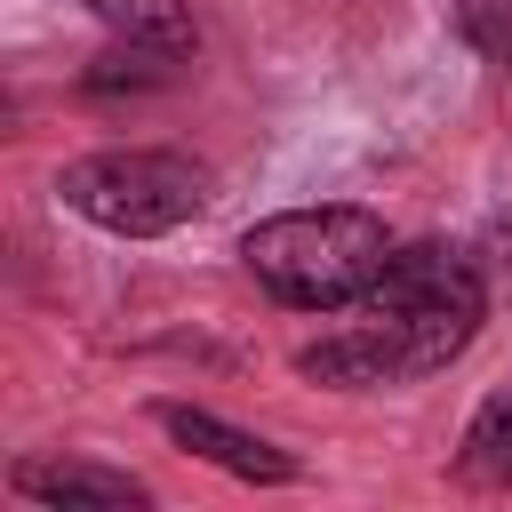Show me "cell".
<instances>
[{
	"label": "cell",
	"mask_w": 512,
	"mask_h": 512,
	"mask_svg": "<svg viewBox=\"0 0 512 512\" xmlns=\"http://www.w3.org/2000/svg\"><path fill=\"white\" fill-rule=\"evenodd\" d=\"M352 312H360L352 328L296 352V376L336 384V392H384V384L440 376L480 336L488 288L456 248H392Z\"/></svg>",
	"instance_id": "obj_1"
},
{
	"label": "cell",
	"mask_w": 512,
	"mask_h": 512,
	"mask_svg": "<svg viewBox=\"0 0 512 512\" xmlns=\"http://www.w3.org/2000/svg\"><path fill=\"white\" fill-rule=\"evenodd\" d=\"M384 256H392V240H384V216H368V208H288V216L248 224V240H240V264L296 312L360 304V288L384 272Z\"/></svg>",
	"instance_id": "obj_2"
},
{
	"label": "cell",
	"mask_w": 512,
	"mask_h": 512,
	"mask_svg": "<svg viewBox=\"0 0 512 512\" xmlns=\"http://www.w3.org/2000/svg\"><path fill=\"white\" fill-rule=\"evenodd\" d=\"M56 200L72 216H88L96 232H120V240H152V232H176L208 208V168H192L184 152H88L56 176Z\"/></svg>",
	"instance_id": "obj_3"
},
{
	"label": "cell",
	"mask_w": 512,
	"mask_h": 512,
	"mask_svg": "<svg viewBox=\"0 0 512 512\" xmlns=\"http://www.w3.org/2000/svg\"><path fill=\"white\" fill-rule=\"evenodd\" d=\"M152 416H160V432H168L176 448H192L200 464H216V472H232V480H256V488L296 480V456H288V448H272V440H256V432H240V424H224V416H208V408L160 400Z\"/></svg>",
	"instance_id": "obj_4"
},
{
	"label": "cell",
	"mask_w": 512,
	"mask_h": 512,
	"mask_svg": "<svg viewBox=\"0 0 512 512\" xmlns=\"http://www.w3.org/2000/svg\"><path fill=\"white\" fill-rule=\"evenodd\" d=\"M16 496L56 504V512H136V504H152L144 480L104 472V464H16Z\"/></svg>",
	"instance_id": "obj_5"
},
{
	"label": "cell",
	"mask_w": 512,
	"mask_h": 512,
	"mask_svg": "<svg viewBox=\"0 0 512 512\" xmlns=\"http://www.w3.org/2000/svg\"><path fill=\"white\" fill-rule=\"evenodd\" d=\"M456 480L464 488H512V384L480 400V416L464 424V448H456Z\"/></svg>",
	"instance_id": "obj_6"
},
{
	"label": "cell",
	"mask_w": 512,
	"mask_h": 512,
	"mask_svg": "<svg viewBox=\"0 0 512 512\" xmlns=\"http://www.w3.org/2000/svg\"><path fill=\"white\" fill-rule=\"evenodd\" d=\"M184 72V48H160V40H120L88 64V88L96 96H120V88H168Z\"/></svg>",
	"instance_id": "obj_7"
},
{
	"label": "cell",
	"mask_w": 512,
	"mask_h": 512,
	"mask_svg": "<svg viewBox=\"0 0 512 512\" xmlns=\"http://www.w3.org/2000/svg\"><path fill=\"white\" fill-rule=\"evenodd\" d=\"M88 16H104L120 40H160V48H184V56H192V16H184V0H88Z\"/></svg>",
	"instance_id": "obj_8"
}]
</instances>
